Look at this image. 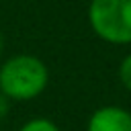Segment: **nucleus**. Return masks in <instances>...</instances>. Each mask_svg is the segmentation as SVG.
Listing matches in <instances>:
<instances>
[{"mask_svg": "<svg viewBox=\"0 0 131 131\" xmlns=\"http://www.w3.org/2000/svg\"><path fill=\"white\" fill-rule=\"evenodd\" d=\"M119 80L121 84L131 92V53L123 57V61L119 63Z\"/></svg>", "mask_w": 131, "mask_h": 131, "instance_id": "5", "label": "nucleus"}, {"mask_svg": "<svg viewBox=\"0 0 131 131\" xmlns=\"http://www.w3.org/2000/svg\"><path fill=\"white\" fill-rule=\"evenodd\" d=\"M88 23L111 45L131 43V0H90Z\"/></svg>", "mask_w": 131, "mask_h": 131, "instance_id": "2", "label": "nucleus"}, {"mask_svg": "<svg viewBox=\"0 0 131 131\" xmlns=\"http://www.w3.org/2000/svg\"><path fill=\"white\" fill-rule=\"evenodd\" d=\"M86 131H131V113L117 104L100 106L90 115Z\"/></svg>", "mask_w": 131, "mask_h": 131, "instance_id": "3", "label": "nucleus"}, {"mask_svg": "<svg viewBox=\"0 0 131 131\" xmlns=\"http://www.w3.org/2000/svg\"><path fill=\"white\" fill-rule=\"evenodd\" d=\"M8 111H10V100H8V98L0 92V121L8 115Z\"/></svg>", "mask_w": 131, "mask_h": 131, "instance_id": "6", "label": "nucleus"}, {"mask_svg": "<svg viewBox=\"0 0 131 131\" xmlns=\"http://www.w3.org/2000/svg\"><path fill=\"white\" fill-rule=\"evenodd\" d=\"M18 131H61L51 119H43V117H37V119H31L27 121Z\"/></svg>", "mask_w": 131, "mask_h": 131, "instance_id": "4", "label": "nucleus"}, {"mask_svg": "<svg viewBox=\"0 0 131 131\" xmlns=\"http://www.w3.org/2000/svg\"><path fill=\"white\" fill-rule=\"evenodd\" d=\"M47 84L49 70L37 55H12L0 66V92L8 100H33Z\"/></svg>", "mask_w": 131, "mask_h": 131, "instance_id": "1", "label": "nucleus"}]
</instances>
